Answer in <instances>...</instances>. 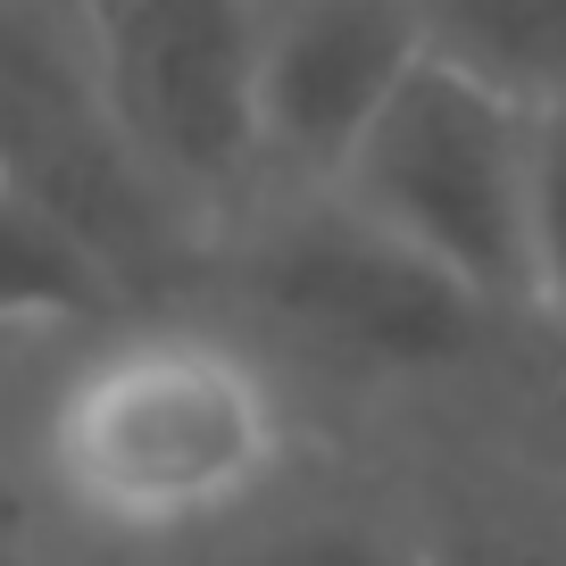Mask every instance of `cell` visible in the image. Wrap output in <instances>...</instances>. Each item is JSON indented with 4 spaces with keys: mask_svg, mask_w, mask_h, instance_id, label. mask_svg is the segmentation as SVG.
<instances>
[{
    "mask_svg": "<svg viewBox=\"0 0 566 566\" xmlns=\"http://www.w3.org/2000/svg\"><path fill=\"white\" fill-rule=\"evenodd\" d=\"M516 442L566 467V367H549L542 384L525 391V408H516Z\"/></svg>",
    "mask_w": 566,
    "mask_h": 566,
    "instance_id": "obj_12",
    "label": "cell"
},
{
    "mask_svg": "<svg viewBox=\"0 0 566 566\" xmlns=\"http://www.w3.org/2000/svg\"><path fill=\"white\" fill-rule=\"evenodd\" d=\"M424 59L433 51H424L417 0H266L259 25L266 192H325Z\"/></svg>",
    "mask_w": 566,
    "mask_h": 566,
    "instance_id": "obj_6",
    "label": "cell"
},
{
    "mask_svg": "<svg viewBox=\"0 0 566 566\" xmlns=\"http://www.w3.org/2000/svg\"><path fill=\"white\" fill-rule=\"evenodd\" d=\"M400 250L533 325V108L424 59L325 184ZM549 350V342H542Z\"/></svg>",
    "mask_w": 566,
    "mask_h": 566,
    "instance_id": "obj_3",
    "label": "cell"
},
{
    "mask_svg": "<svg viewBox=\"0 0 566 566\" xmlns=\"http://www.w3.org/2000/svg\"><path fill=\"white\" fill-rule=\"evenodd\" d=\"M259 25L266 0H84L92 67L125 142L209 242L266 192Z\"/></svg>",
    "mask_w": 566,
    "mask_h": 566,
    "instance_id": "obj_5",
    "label": "cell"
},
{
    "mask_svg": "<svg viewBox=\"0 0 566 566\" xmlns=\"http://www.w3.org/2000/svg\"><path fill=\"white\" fill-rule=\"evenodd\" d=\"M301 459V391L233 317H125L34 417L42 492L117 549L233 533Z\"/></svg>",
    "mask_w": 566,
    "mask_h": 566,
    "instance_id": "obj_1",
    "label": "cell"
},
{
    "mask_svg": "<svg viewBox=\"0 0 566 566\" xmlns=\"http://www.w3.org/2000/svg\"><path fill=\"white\" fill-rule=\"evenodd\" d=\"M125 308V283L92 242H75L42 200L0 184V342L92 334Z\"/></svg>",
    "mask_w": 566,
    "mask_h": 566,
    "instance_id": "obj_8",
    "label": "cell"
},
{
    "mask_svg": "<svg viewBox=\"0 0 566 566\" xmlns=\"http://www.w3.org/2000/svg\"><path fill=\"white\" fill-rule=\"evenodd\" d=\"M533 325L566 367V101L533 117Z\"/></svg>",
    "mask_w": 566,
    "mask_h": 566,
    "instance_id": "obj_11",
    "label": "cell"
},
{
    "mask_svg": "<svg viewBox=\"0 0 566 566\" xmlns=\"http://www.w3.org/2000/svg\"><path fill=\"white\" fill-rule=\"evenodd\" d=\"M417 18L442 67L509 92L533 117L566 101V0H417Z\"/></svg>",
    "mask_w": 566,
    "mask_h": 566,
    "instance_id": "obj_9",
    "label": "cell"
},
{
    "mask_svg": "<svg viewBox=\"0 0 566 566\" xmlns=\"http://www.w3.org/2000/svg\"><path fill=\"white\" fill-rule=\"evenodd\" d=\"M217 566H433L400 509H301V516H266L242 549H226Z\"/></svg>",
    "mask_w": 566,
    "mask_h": 566,
    "instance_id": "obj_10",
    "label": "cell"
},
{
    "mask_svg": "<svg viewBox=\"0 0 566 566\" xmlns=\"http://www.w3.org/2000/svg\"><path fill=\"white\" fill-rule=\"evenodd\" d=\"M200 283H217L226 317L283 367H317L358 391H459L509 367L525 342L542 350V334L424 266L334 192L250 200L200 250Z\"/></svg>",
    "mask_w": 566,
    "mask_h": 566,
    "instance_id": "obj_2",
    "label": "cell"
},
{
    "mask_svg": "<svg viewBox=\"0 0 566 566\" xmlns=\"http://www.w3.org/2000/svg\"><path fill=\"white\" fill-rule=\"evenodd\" d=\"M400 516L433 566H566V467L516 433L433 459Z\"/></svg>",
    "mask_w": 566,
    "mask_h": 566,
    "instance_id": "obj_7",
    "label": "cell"
},
{
    "mask_svg": "<svg viewBox=\"0 0 566 566\" xmlns=\"http://www.w3.org/2000/svg\"><path fill=\"white\" fill-rule=\"evenodd\" d=\"M0 184L108 259L125 292L200 283L209 233L159 192L92 67L84 0H0Z\"/></svg>",
    "mask_w": 566,
    "mask_h": 566,
    "instance_id": "obj_4",
    "label": "cell"
}]
</instances>
